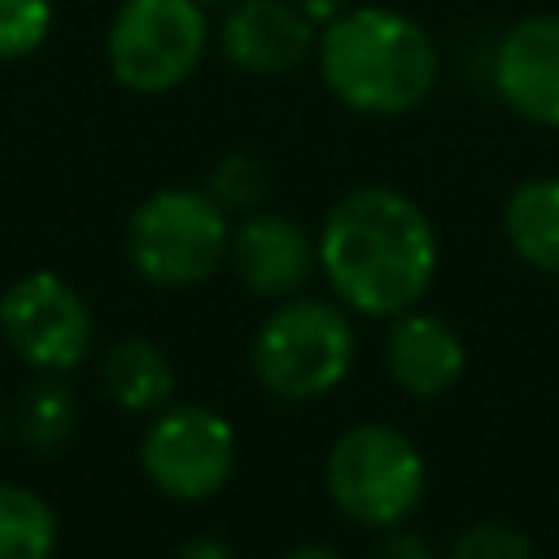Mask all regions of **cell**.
Instances as JSON below:
<instances>
[{
    "instance_id": "obj_18",
    "label": "cell",
    "mask_w": 559,
    "mask_h": 559,
    "mask_svg": "<svg viewBox=\"0 0 559 559\" xmlns=\"http://www.w3.org/2000/svg\"><path fill=\"white\" fill-rule=\"evenodd\" d=\"M52 26V0H0V61L31 57Z\"/></svg>"
},
{
    "instance_id": "obj_1",
    "label": "cell",
    "mask_w": 559,
    "mask_h": 559,
    "mask_svg": "<svg viewBox=\"0 0 559 559\" xmlns=\"http://www.w3.org/2000/svg\"><path fill=\"white\" fill-rule=\"evenodd\" d=\"M314 245L336 301L367 319H393L419 306L441 262L432 218L389 183H362L336 197Z\"/></svg>"
},
{
    "instance_id": "obj_3",
    "label": "cell",
    "mask_w": 559,
    "mask_h": 559,
    "mask_svg": "<svg viewBox=\"0 0 559 559\" xmlns=\"http://www.w3.org/2000/svg\"><path fill=\"white\" fill-rule=\"evenodd\" d=\"M358 354L349 310L323 297L280 301L253 332L249 367L271 397L314 402L345 384Z\"/></svg>"
},
{
    "instance_id": "obj_24",
    "label": "cell",
    "mask_w": 559,
    "mask_h": 559,
    "mask_svg": "<svg viewBox=\"0 0 559 559\" xmlns=\"http://www.w3.org/2000/svg\"><path fill=\"white\" fill-rule=\"evenodd\" d=\"M201 9H223V4H236V0H197Z\"/></svg>"
},
{
    "instance_id": "obj_17",
    "label": "cell",
    "mask_w": 559,
    "mask_h": 559,
    "mask_svg": "<svg viewBox=\"0 0 559 559\" xmlns=\"http://www.w3.org/2000/svg\"><path fill=\"white\" fill-rule=\"evenodd\" d=\"M205 192L227 210V214H253L262 210L266 192H271V175L258 157L249 153H227L214 162L210 179H205Z\"/></svg>"
},
{
    "instance_id": "obj_25",
    "label": "cell",
    "mask_w": 559,
    "mask_h": 559,
    "mask_svg": "<svg viewBox=\"0 0 559 559\" xmlns=\"http://www.w3.org/2000/svg\"><path fill=\"white\" fill-rule=\"evenodd\" d=\"M0 428H4V406H0Z\"/></svg>"
},
{
    "instance_id": "obj_19",
    "label": "cell",
    "mask_w": 559,
    "mask_h": 559,
    "mask_svg": "<svg viewBox=\"0 0 559 559\" xmlns=\"http://www.w3.org/2000/svg\"><path fill=\"white\" fill-rule=\"evenodd\" d=\"M441 559H533V542L507 520H480L463 528Z\"/></svg>"
},
{
    "instance_id": "obj_13",
    "label": "cell",
    "mask_w": 559,
    "mask_h": 559,
    "mask_svg": "<svg viewBox=\"0 0 559 559\" xmlns=\"http://www.w3.org/2000/svg\"><path fill=\"white\" fill-rule=\"evenodd\" d=\"M502 231L520 262L559 275V175H533L515 183L502 205Z\"/></svg>"
},
{
    "instance_id": "obj_8",
    "label": "cell",
    "mask_w": 559,
    "mask_h": 559,
    "mask_svg": "<svg viewBox=\"0 0 559 559\" xmlns=\"http://www.w3.org/2000/svg\"><path fill=\"white\" fill-rule=\"evenodd\" d=\"M0 332L35 371H70L92 349V310L57 271H31L0 293Z\"/></svg>"
},
{
    "instance_id": "obj_10",
    "label": "cell",
    "mask_w": 559,
    "mask_h": 559,
    "mask_svg": "<svg viewBox=\"0 0 559 559\" xmlns=\"http://www.w3.org/2000/svg\"><path fill=\"white\" fill-rule=\"evenodd\" d=\"M227 262L249 293L293 297L314 275L319 245L310 240V231L297 218H288L280 210H253L231 227Z\"/></svg>"
},
{
    "instance_id": "obj_12",
    "label": "cell",
    "mask_w": 559,
    "mask_h": 559,
    "mask_svg": "<svg viewBox=\"0 0 559 559\" xmlns=\"http://www.w3.org/2000/svg\"><path fill=\"white\" fill-rule=\"evenodd\" d=\"M463 367H467V345L454 332V323H445L441 314L411 306L389 319L384 371L406 397L419 402L445 397L463 380Z\"/></svg>"
},
{
    "instance_id": "obj_15",
    "label": "cell",
    "mask_w": 559,
    "mask_h": 559,
    "mask_svg": "<svg viewBox=\"0 0 559 559\" xmlns=\"http://www.w3.org/2000/svg\"><path fill=\"white\" fill-rule=\"evenodd\" d=\"M57 511L22 485L0 480V559H52Z\"/></svg>"
},
{
    "instance_id": "obj_20",
    "label": "cell",
    "mask_w": 559,
    "mask_h": 559,
    "mask_svg": "<svg viewBox=\"0 0 559 559\" xmlns=\"http://www.w3.org/2000/svg\"><path fill=\"white\" fill-rule=\"evenodd\" d=\"M376 559H437L432 555V546L419 537V533H411V528H384V542H380V555Z\"/></svg>"
},
{
    "instance_id": "obj_9",
    "label": "cell",
    "mask_w": 559,
    "mask_h": 559,
    "mask_svg": "<svg viewBox=\"0 0 559 559\" xmlns=\"http://www.w3.org/2000/svg\"><path fill=\"white\" fill-rule=\"evenodd\" d=\"M489 83L515 118L559 127V13L511 22L493 44Z\"/></svg>"
},
{
    "instance_id": "obj_22",
    "label": "cell",
    "mask_w": 559,
    "mask_h": 559,
    "mask_svg": "<svg viewBox=\"0 0 559 559\" xmlns=\"http://www.w3.org/2000/svg\"><path fill=\"white\" fill-rule=\"evenodd\" d=\"M349 4H354V0H297V9H301L314 26H328V22H332V17H341Z\"/></svg>"
},
{
    "instance_id": "obj_5",
    "label": "cell",
    "mask_w": 559,
    "mask_h": 559,
    "mask_svg": "<svg viewBox=\"0 0 559 559\" xmlns=\"http://www.w3.org/2000/svg\"><path fill=\"white\" fill-rule=\"evenodd\" d=\"M323 480L345 520L362 528H397L424 502L428 467L402 428L354 424L332 441Z\"/></svg>"
},
{
    "instance_id": "obj_23",
    "label": "cell",
    "mask_w": 559,
    "mask_h": 559,
    "mask_svg": "<svg viewBox=\"0 0 559 559\" xmlns=\"http://www.w3.org/2000/svg\"><path fill=\"white\" fill-rule=\"evenodd\" d=\"M280 559H345V555H341V550H332V546H323V542H301V546L284 550Z\"/></svg>"
},
{
    "instance_id": "obj_21",
    "label": "cell",
    "mask_w": 559,
    "mask_h": 559,
    "mask_svg": "<svg viewBox=\"0 0 559 559\" xmlns=\"http://www.w3.org/2000/svg\"><path fill=\"white\" fill-rule=\"evenodd\" d=\"M175 559H236V550H231V542H223L214 533H197L175 550Z\"/></svg>"
},
{
    "instance_id": "obj_4",
    "label": "cell",
    "mask_w": 559,
    "mask_h": 559,
    "mask_svg": "<svg viewBox=\"0 0 559 559\" xmlns=\"http://www.w3.org/2000/svg\"><path fill=\"white\" fill-rule=\"evenodd\" d=\"M231 245L227 210L205 188H157L127 218V258L157 288H197Z\"/></svg>"
},
{
    "instance_id": "obj_2",
    "label": "cell",
    "mask_w": 559,
    "mask_h": 559,
    "mask_svg": "<svg viewBox=\"0 0 559 559\" xmlns=\"http://www.w3.org/2000/svg\"><path fill=\"white\" fill-rule=\"evenodd\" d=\"M314 61L323 87L362 118H402L419 109L441 79L437 39L411 13L384 4H349L319 26Z\"/></svg>"
},
{
    "instance_id": "obj_16",
    "label": "cell",
    "mask_w": 559,
    "mask_h": 559,
    "mask_svg": "<svg viewBox=\"0 0 559 559\" xmlns=\"http://www.w3.org/2000/svg\"><path fill=\"white\" fill-rule=\"evenodd\" d=\"M74 424H79V402L74 389L57 380V371H44V380H35L17 402V437L35 454L61 450L74 437Z\"/></svg>"
},
{
    "instance_id": "obj_7",
    "label": "cell",
    "mask_w": 559,
    "mask_h": 559,
    "mask_svg": "<svg viewBox=\"0 0 559 559\" xmlns=\"http://www.w3.org/2000/svg\"><path fill=\"white\" fill-rule=\"evenodd\" d=\"M140 467L157 493L205 502L236 472V428L201 402L162 406L140 437Z\"/></svg>"
},
{
    "instance_id": "obj_14",
    "label": "cell",
    "mask_w": 559,
    "mask_h": 559,
    "mask_svg": "<svg viewBox=\"0 0 559 559\" xmlns=\"http://www.w3.org/2000/svg\"><path fill=\"white\" fill-rule=\"evenodd\" d=\"M100 380H105V393L131 415L162 411L175 393V367H170L166 349L148 336L114 341L100 362Z\"/></svg>"
},
{
    "instance_id": "obj_11",
    "label": "cell",
    "mask_w": 559,
    "mask_h": 559,
    "mask_svg": "<svg viewBox=\"0 0 559 559\" xmlns=\"http://www.w3.org/2000/svg\"><path fill=\"white\" fill-rule=\"evenodd\" d=\"M319 26L297 0H236L218 26L223 57L245 74H288L314 57Z\"/></svg>"
},
{
    "instance_id": "obj_6",
    "label": "cell",
    "mask_w": 559,
    "mask_h": 559,
    "mask_svg": "<svg viewBox=\"0 0 559 559\" xmlns=\"http://www.w3.org/2000/svg\"><path fill=\"white\" fill-rule=\"evenodd\" d=\"M210 48V22L197 0H122L109 35V74L140 96L175 92Z\"/></svg>"
}]
</instances>
